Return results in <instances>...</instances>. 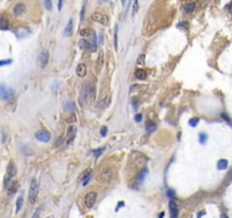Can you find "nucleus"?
I'll return each instance as SVG.
<instances>
[{
  "mask_svg": "<svg viewBox=\"0 0 232 218\" xmlns=\"http://www.w3.org/2000/svg\"><path fill=\"white\" fill-rule=\"evenodd\" d=\"M81 100L83 103H89V105H91L96 100V85L91 81H88L83 85Z\"/></svg>",
  "mask_w": 232,
  "mask_h": 218,
  "instance_id": "f257e3e1",
  "label": "nucleus"
},
{
  "mask_svg": "<svg viewBox=\"0 0 232 218\" xmlns=\"http://www.w3.org/2000/svg\"><path fill=\"white\" fill-rule=\"evenodd\" d=\"M17 173V168H16V165L14 164L13 161H10L8 164V166H7V174L5 176V187H7L8 189L9 184L12 183V179L15 177Z\"/></svg>",
  "mask_w": 232,
  "mask_h": 218,
  "instance_id": "f03ea898",
  "label": "nucleus"
},
{
  "mask_svg": "<svg viewBox=\"0 0 232 218\" xmlns=\"http://www.w3.org/2000/svg\"><path fill=\"white\" fill-rule=\"evenodd\" d=\"M38 190H39V182L37 179H33L30 185V191H29V200L30 203H34L38 197Z\"/></svg>",
  "mask_w": 232,
  "mask_h": 218,
  "instance_id": "7ed1b4c3",
  "label": "nucleus"
},
{
  "mask_svg": "<svg viewBox=\"0 0 232 218\" xmlns=\"http://www.w3.org/2000/svg\"><path fill=\"white\" fill-rule=\"evenodd\" d=\"M14 97V90L3 84H0V99L2 100H10Z\"/></svg>",
  "mask_w": 232,
  "mask_h": 218,
  "instance_id": "20e7f679",
  "label": "nucleus"
},
{
  "mask_svg": "<svg viewBox=\"0 0 232 218\" xmlns=\"http://www.w3.org/2000/svg\"><path fill=\"white\" fill-rule=\"evenodd\" d=\"M113 176H114V170L112 168H109V167H106V168L101 169V172H100V179L104 183H109L112 181Z\"/></svg>",
  "mask_w": 232,
  "mask_h": 218,
  "instance_id": "39448f33",
  "label": "nucleus"
},
{
  "mask_svg": "<svg viewBox=\"0 0 232 218\" xmlns=\"http://www.w3.org/2000/svg\"><path fill=\"white\" fill-rule=\"evenodd\" d=\"M91 19L95 20V22H97V23H99V24H101V25H104V26L108 25V23H109L108 17H107L106 15H104V14H101V13H93L91 15Z\"/></svg>",
  "mask_w": 232,
  "mask_h": 218,
  "instance_id": "423d86ee",
  "label": "nucleus"
},
{
  "mask_svg": "<svg viewBox=\"0 0 232 218\" xmlns=\"http://www.w3.org/2000/svg\"><path fill=\"white\" fill-rule=\"evenodd\" d=\"M48 60H49V52L47 50H42L39 53V57H38V64H39V67L43 68L47 66Z\"/></svg>",
  "mask_w": 232,
  "mask_h": 218,
  "instance_id": "0eeeda50",
  "label": "nucleus"
},
{
  "mask_svg": "<svg viewBox=\"0 0 232 218\" xmlns=\"http://www.w3.org/2000/svg\"><path fill=\"white\" fill-rule=\"evenodd\" d=\"M35 138H37L38 141L44 142V143H47V142L50 141V134H49V133H48L47 131H43V129H42V131L37 132Z\"/></svg>",
  "mask_w": 232,
  "mask_h": 218,
  "instance_id": "6e6552de",
  "label": "nucleus"
},
{
  "mask_svg": "<svg viewBox=\"0 0 232 218\" xmlns=\"http://www.w3.org/2000/svg\"><path fill=\"white\" fill-rule=\"evenodd\" d=\"M96 200H97V193L96 192H89L85 195V206L88 208L93 207Z\"/></svg>",
  "mask_w": 232,
  "mask_h": 218,
  "instance_id": "1a4fd4ad",
  "label": "nucleus"
},
{
  "mask_svg": "<svg viewBox=\"0 0 232 218\" xmlns=\"http://www.w3.org/2000/svg\"><path fill=\"white\" fill-rule=\"evenodd\" d=\"M168 207H169V214H171V218H178L179 209H178V206H176L175 201H174V200H169Z\"/></svg>",
  "mask_w": 232,
  "mask_h": 218,
  "instance_id": "9d476101",
  "label": "nucleus"
},
{
  "mask_svg": "<svg viewBox=\"0 0 232 218\" xmlns=\"http://www.w3.org/2000/svg\"><path fill=\"white\" fill-rule=\"evenodd\" d=\"M75 135H76V127L74 125H71L67 129V143H71L73 141Z\"/></svg>",
  "mask_w": 232,
  "mask_h": 218,
  "instance_id": "9b49d317",
  "label": "nucleus"
},
{
  "mask_svg": "<svg viewBox=\"0 0 232 218\" xmlns=\"http://www.w3.org/2000/svg\"><path fill=\"white\" fill-rule=\"evenodd\" d=\"M26 9V6L24 5V3H16L15 7H14V14H15L16 16H20L22 14H24V12H25Z\"/></svg>",
  "mask_w": 232,
  "mask_h": 218,
  "instance_id": "f8f14e48",
  "label": "nucleus"
},
{
  "mask_svg": "<svg viewBox=\"0 0 232 218\" xmlns=\"http://www.w3.org/2000/svg\"><path fill=\"white\" fill-rule=\"evenodd\" d=\"M76 74L80 77H84L86 74V66L84 64H79L76 67Z\"/></svg>",
  "mask_w": 232,
  "mask_h": 218,
  "instance_id": "ddd939ff",
  "label": "nucleus"
},
{
  "mask_svg": "<svg viewBox=\"0 0 232 218\" xmlns=\"http://www.w3.org/2000/svg\"><path fill=\"white\" fill-rule=\"evenodd\" d=\"M96 39H97V36H96V33L93 32L91 35H90V37H89V43H90V50L91 51H95L96 50V48H97V41H96Z\"/></svg>",
  "mask_w": 232,
  "mask_h": 218,
  "instance_id": "4468645a",
  "label": "nucleus"
},
{
  "mask_svg": "<svg viewBox=\"0 0 232 218\" xmlns=\"http://www.w3.org/2000/svg\"><path fill=\"white\" fill-rule=\"evenodd\" d=\"M72 31H73V19H70L67 23L66 27H65V31H64V35L65 36H70L72 34Z\"/></svg>",
  "mask_w": 232,
  "mask_h": 218,
  "instance_id": "2eb2a0df",
  "label": "nucleus"
},
{
  "mask_svg": "<svg viewBox=\"0 0 232 218\" xmlns=\"http://www.w3.org/2000/svg\"><path fill=\"white\" fill-rule=\"evenodd\" d=\"M109 100H110V95H105L104 98H101L99 100V107L100 108H106L107 106L109 105Z\"/></svg>",
  "mask_w": 232,
  "mask_h": 218,
  "instance_id": "dca6fc26",
  "label": "nucleus"
},
{
  "mask_svg": "<svg viewBox=\"0 0 232 218\" xmlns=\"http://www.w3.org/2000/svg\"><path fill=\"white\" fill-rule=\"evenodd\" d=\"M8 19H7V17H5V16H1L0 17V30H2V31H5V30H7L8 29Z\"/></svg>",
  "mask_w": 232,
  "mask_h": 218,
  "instance_id": "f3484780",
  "label": "nucleus"
},
{
  "mask_svg": "<svg viewBox=\"0 0 232 218\" xmlns=\"http://www.w3.org/2000/svg\"><path fill=\"white\" fill-rule=\"evenodd\" d=\"M79 47H80V49H82V50H86V49H90V43H89V41H86L85 39H81L79 41Z\"/></svg>",
  "mask_w": 232,
  "mask_h": 218,
  "instance_id": "a211bd4d",
  "label": "nucleus"
},
{
  "mask_svg": "<svg viewBox=\"0 0 232 218\" xmlns=\"http://www.w3.org/2000/svg\"><path fill=\"white\" fill-rule=\"evenodd\" d=\"M196 8V3L195 2H189L184 6V12L185 13H192Z\"/></svg>",
  "mask_w": 232,
  "mask_h": 218,
  "instance_id": "6ab92c4d",
  "label": "nucleus"
},
{
  "mask_svg": "<svg viewBox=\"0 0 232 218\" xmlns=\"http://www.w3.org/2000/svg\"><path fill=\"white\" fill-rule=\"evenodd\" d=\"M146 76H147L146 70H143V69H138V70L136 72V77L138 78V80H145V78H146Z\"/></svg>",
  "mask_w": 232,
  "mask_h": 218,
  "instance_id": "aec40b11",
  "label": "nucleus"
},
{
  "mask_svg": "<svg viewBox=\"0 0 232 218\" xmlns=\"http://www.w3.org/2000/svg\"><path fill=\"white\" fill-rule=\"evenodd\" d=\"M95 32L93 30H91V29H83V30H81L80 31V35L81 36H89L90 37V35Z\"/></svg>",
  "mask_w": 232,
  "mask_h": 218,
  "instance_id": "412c9836",
  "label": "nucleus"
},
{
  "mask_svg": "<svg viewBox=\"0 0 232 218\" xmlns=\"http://www.w3.org/2000/svg\"><path fill=\"white\" fill-rule=\"evenodd\" d=\"M226 167H228V160H225V159H221L220 161L217 162V168L221 169V170L225 169Z\"/></svg>",
  "mask_w": 232,
  "mask_h": 218,
  "instance_id": "4be33fe9",
  "label": "nucleus"
},
{
  "mask_svg": "<svg viewBox=\"0 0 232 218\" xmlns=\"http://www.w3.org/2000/svg\"><path fill=\"white\" fill-rule=\"evenodd\" d=\"M90 175H91V169H85L84 172L82 173V175L79 177V181H80V182H83V181H84L86 177L90 176Z\"/></svg>",
  "mask_w": 232,
  "mask_h": 218,
  "instance_id": "5701e85b",
  "label": "nucleus"
},
{
  "mask_svg": "<svg viewBox=\"0 0 232 218\" xmlns=\"http://www.w3.org/2000/svg\"><path fill=\"white\" fill-rule=\"evenodd\" d=\"M147 174H148V170L145 168L142 172L140 173V175H139V177H138V182L139 183H142L143 181H145V178H146V176H147Z\"/></svg>",
  "mask_w": 232,
  "mask_h": 218,
  "instance_id": "b1692460",
  "label": "nucleus"
},
{
  "mask_svg": "<svg viewBox=\"0 0 232 218\" xmlns=\"http://www.w3.org/2000/svg\"><path fill=\"white\" fill-rule=\"evenodd\" d=\"M16 187H17V183L16 182H13L9 184V186H8V191H9V194H13V193H15V191H16Z\"/></svg>",
  "mask_w": 232,
  "mask_h": 218,
  "instance_id": "393cba45",
  "label": "nucleus"
},
{
  "mask_svg": "<svg viewBox=\"0 0 232 218\" xmlns=\"http://www.w3.org/2000/svg\"><path fill=\"white\" fill-rule=\"evenodd\" d=\"M22 204H23V197H19L18 199L16 201V212H18L22 208Z\"/></svg>",
  "mask_w": 232,
  "mask_h": 218,
  "instance_id": "a878e982",
  "label": "nucleus"
},
{
  "mask_svg": "<svg viewBox=\"0 0 232 218\" xmlns=\"http://www.w3.org/2000/svg\"><path fill=\"white\" fill-rule=\"evenodd\" d=\"M114 47L117 50V47H118V29L116 27L115 30V37H114Z\"/></svg>",
  "mask_w": 232,
  "mask_h": 218,
  "instance_id": "bb28decb",
  "label": "nucleus"
},
{
  "mask_svg": "<svg viewBox=\"0 0 232 218\" xmlns=\"http://www.w3.org/2000/svg\"><path fill=\"white\" fill-rule=\"evenodd\" d=\"M146 129L148 132H153V131H155V129H156V125L151 124L150 122H147L146 123Z\"/></svg>",
  "mask_w": 232,
  "mask_h": 218,
  "instance_id": "cd10ccee",
  "label": "nucleus"
},
{
  "mask_svg": "<svg viewBox=\"0 0 232 218\" xmlns=\"http://www.w3.org/2000/svg\"><path fill=\"white\" fill-rule=\"evenodd\" d=\"M137 64L138 65H143L145 64V54L143 53L139 54V57H138V59H137Z\"/></svg>",
  "mask_w": 232,
  "mask_h": 218,
  "instance_id": "c85d7f7f",
  "label": "nucleus"
},
{
  "mask_svg": "<svg viewBox=\"0 0 232 218\" xmlns=\"http://www.w3.org/2000/svg\"><path fill=\"white\" fill-rule=\"evenodd\" d=\"M102 52H100L99 53V59L97 60V69H100V67H101V65H102Z\"/></svg>",
  "mask_w": 232,
  "mask_h": 218,
  "instance_id": "c756f323",
  "label": "nucleus"
},
{
  "mask_svg": "<svg viewBox=\"0 0 232 218\" xmlns=\"http://www.w3.org/2000/svg\"><path fill=\"white\" fill-rule=\"evenodd\" d=\"M206 141H207V135L205 133H202V134L199 135V142L202 143V144H205Z\"/></svg>",
  "mask_w": 232,
  "mask_h": 218,
  "instance_id": "7c9ffc66",
  "label": "nucleus"
},
{
  "mask_svg": "<svg viewBox=\"0 0 232 218\" xmlns=\"http://www.w3.org/2000/svg\"><path fill=\"white\" fill-rule=\"evenodd\" d=\"M198 122H199V118L195 117V118H192V119H190V121H189V125L192 126V127H195V126L198 124Z\"/></svg>",
  "mask_w": 232,
  "mask_h": 218,
  "instance_id": "2f4dec72",
  "label": "nucleus"
},
{
  "mask_svg": "<svg viewBox=\"0 0 232 218\" xmlns=\"http://www.w3.org/2000/svg\"><path fill=\"white\" fill-rule=\"evenodd\" d=\"M73 109H74L73 103H71V102H67L66 106H65V110H66V111H72Z\"/></svg>",
  "mask_w": 232,
  "mask_h": 218,
  "instance_id": "473e14b6",
  "label": "nucleus"
},
{
  "mask_svg": "<svg viewBox=\"0 0 232 218\" xmlns=\"http://www.w3.org/2000/svg\"><path fill=\"white\" fill-rule=\"evenodd\" d=\"M100 134H101V136H106L107 135V127L106 126H102L101 129H100Z\"/></svg>",
  "mask_w": 232,
  "mask_h": 218,
  "instance_id": "72a5a7b5",
  "label": "nucleus"
},
{
  "mask_svg": "<svg viewBox=\"0 0 232 218\" xmlns=\"http://www.w3.org/2000/svg\"><path fill=\"white\" fill-rule=\"evenodd\" d=\"M12 59H7V60H0V66H3V65H8L12 63Z\"/></svg>",
  "mask_w": 232,
  "mask_h": 218,
  "instance_id": "f704fd0d",
  "label": "nucleus"
},
{
  "mask_svg": "<svg viewBox=\"0 0 232 218\" xmlns=\"http://www.w3.org/2000/svg\"><path fill=\"white\" fill-rule=\"evenodd\" d=\"M43 3H44V6L47 7L48 10H51V1H49V0H46V1H44Z\"/></svg>",
  "mask_w": 232,
  "mask_h": 218,
  "instance_id": "c9c22d12",
  "label": "nucleus"
},
{
  "mask_svg": "<svg viewBox=\"0 0 232 218\" xmlns=\"http://www.w3.org/2000/svg\"><path fill=\"white\" fill-rule=\"evenodd\" d=\"M137 12H138V1H136L134 5H133V15L137 14Z\"/></svg>",
  "mask_w": 232,
  "mask_h": 218,
  "instance_id": "e433bc0d",
  "label": "nucleus"
},
{
  "mask_svg": "<svg viewBox=\"0 0 232 218\" xmlns=\"http://www.w3.org/2000/svg\"><path fill=\"white\" fill-rule=\"evenodd\" d=\"M102 151H104V149H99V150H96V151L93 152V153H95L96 157H98V156H100V153H101Z\"/></svg>",
  "mask_w": 232,
  "mask_h": 218,
  "instance_id": "4c0bfd02",
  "label": "nucleus"
},
{
  "mask_svg": "<svg viewBox=\"0 0 232 218\" xmlns=\"http://www.w3.org/2000/svg\"><path fill=\"white\" fill-rule=\"evenodd\" d=\"M90 178H91V175H90V176H88V177H86V178H85V179H84V181H83V182H82V184H83V185H86V184L89 183Z\"/></svg>",
  "mask_w": 232,
  "mask_h": 218,
  "instance_id": "58836bf2",
  "label": "nucleus"
},
{
  "mask_svg": "<svg viewBox=\"0 0 232 218\" xmlns=\"http://www.w3.org/2000/svg\"><path fill=\"white\" fill-rule=\"evenodd\" d=\"M141 118H142V116H141L140 114L136 115V117H134V119H136V122H141Z\"/></svg>",
  "mask_w": 232,
  "mask_h": 218,
  "instance_id": "ea45409f",
  "label": "nucleus"
},
{
  "mask_svg": "<svg viewBox=\"0 0 232 218\" xmlns=\"http://www.w3.org/2000/svg\"><path fill=\"white\" fill-rule=\"evenodd\" d=\"M167 194H168V197H172V198H174V197H175V193L173 192V190H168Z\"/></svg>",
  "mask_w": 232,
  "mask_h": 218,
  "instance_id": "a19ab883",
  "label": "nucleus"
},
{
  "mask_svg": "<svg viewBox=\"0 0 232 218\" xmlns=\"http://www.w3.org/2000/svg\"><path fill=\"white\" fill-rule=\"evenodd\" d=\"M61 7H63V1L60 0V1L58 2V10H61Z\"/></svg>",
  "mask_w": 232,
  "mask_h": 218,
  "instance_id": "79ce46f5",
  "label": "nucleus"
},
{
  "mask_svg": "<svg viewBox=\"0 0 232 218\" xmlns=\"http://www.w3.org/2000/svg\"><path fill=\"white\" fill-rule=\"evenodd\" d=\"M221 218H228V216L225 214H222V215H221Z\"/></svg>",
  "mask_w": 232,
  "mask_h": 218,
  "instance_id": "37998d69",
  "label": "nucleus"
},
{
  "mask_svg": "<svg viewBox=\"0 0 232 218\" xmlns=\"http://www.w3.org/2000/svg\"><path fill=\"white\" fill-rule=\"evenodd\" d=\"M158 217H159V218H163V217H164V212H161V214H159V216H158Z\"/></svg>",
  "mask_w": 232,
  "mask_h": 218,
  "instance_id": "c03bdc74",
  "label": "nucleus"
}]
</instances>
